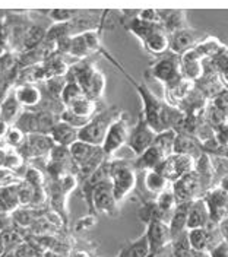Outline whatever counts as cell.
I'll use <instances>...</instances> for the list:
<instances>
[{"label": "cell", "instance_id": "6da1fadb", "mask_svg": "<svg viewBox=\"0 0 228 257\" xmlns=\"http://www.w3.org/2000/svg\"><path fill=\"white\" fill-rule=\"evenodd\" d=\"M122 72L129 78L131 83L135 86L138 95L142 99V115L147 120V123L154 128L157 133L167 130V128H176L180 121L184 118V114L179 107L168 104L165 99H160L147 85L136 83L132 76H129L123 69Z\"/></svg>", "mask_w": 228, "mask_h": 257}, {"label": "cell", "instance_id": "7a4b0ae2", "mask_svg": "<svg viewBox=\"0 0 228 257\" xmlns=\"http://www.w3.org/2000/svg\"><path fill=\"white\" fill-rule=\"evenodd\" d=\"M224 44L215 37H205L195 47L180 54V69L183 78L195 82L203 72V60L212 57Z\"/></svg>", "mask_w": 228, "mask_h": 257}, {"label": "cell", "instance_id": "3957f363", "mask_svg": "<svg viewBox=\"0 0 228 257\" xmlns=\"http://www.w3.org/2000/svg\"><path fill=\"white\" fill-rule=\"evenodd\" d=\"M66 80H73L81 85L83 94L98 101L104 95L105 76L99 72L95 64L88 59H81L79 62L70 64L65 75Z\"/></svg>", "mask_w": 228, "mask_h": 257}, {"label": "cell", "instance_id": "277c9868", "mask_svg": "<svg viewBox=\"0 0 228 257\" xmlns=\"http://www.w3.org/2000/svg\"><path fill=\"white\" fill-rule=\"evenodd\" d=\"M126 28L141 40L148 53L161 56L168 51V34L160 22H148L135 16L128 22Z\"/></svg>", "mask_w": 228, "mask_h": 257}, {"label": "cell", "instance_id": "5b68a950", "mask_svg": "<svg viewBox=\"0 0 228 257\" xmlns=\"http://www.w3.org/2000/svg\"><path fill=\"white\" fill-rule=\"evenodd\" d=\"M108 173L113 184V192L119 203H122L136 187V170L133 160L111 157L108 160Z\"/></svg>", "mask_w": 228, "mask_h": 257}, {"label": "cell", "instance_id": "8992f818", "mask_svg": "<svg viewBox=\"0 0 228 257\" xmlns=\"http://www.w3.org/2000/svg\"><path fill=\"white\" fill-rule=\"evenodd\" d=\"M122 112L123 111L119 107H107L104 110H98L89 118V121L83 127L79 128V133H78L79 139L88 144L101 146L108 127Z\"/></svg>", "mask_w": 228, "mask_h": 257}, {"label": "cell", "instance_id": "52a82bcc", "mask_svg": "<svg viewBox=\"0 0 228 257\" xmlns=\"http://www.w3.org/2000/svg\"><path fill=\"white\" fill-rule=\"evenodd\" d=\"M86 205L89 208V213H104L108 216H114L119 213V202L114 196L113 184L110 178L99 181L92 187Z\"/></svg>", "mask_w": 228, "mask_h": 257}, {"label": "cell", "instance_id": "ba28073f", "mask_svg": "<svg viewBox=\"0 0 228 257\" xmlns=\"http://www.w3.org/2000/svg\"><path fill=\"white\" fill-rule=\"evenodd\" d=\"M59 121V115L43 110H24L14 123L25 135L31 133H43L50 135L53 126Z\"/></svg>", "mask_w": 228, "mask_h": 257}, {"label": "cell", "instance_id": "9c48e42d", "mask_svg": "<svg viewBox=\"0 0 228 257\" xmlns=\"http://www.w3.org/2000/svg\"><path fill=\"white\" fill-rule=\"evenodd\" d=\"M131 124H129V114L128 112H122L107 130V135L104 138V142L101 145L102 151L105 152V155L108 158L116 157L119 151H122L126 144H128V138H129V132H131Z\"/></svg>", "mask_w": 228, "mask_h": 257}, {"label": "cell", "instance_id": "30bf717a", "mask_svg": "<svg viewBox=\"0 0 228 257\" xmlns=\"http://www.w3.org/2000/svg\"><path fill=\"white\" fill-rule=\"evenodd\" d=\"M147 73L151 78L163 83L164 88L176 83L177 80L183 79L181 69H180V56L174 53L165 54L155 63L149 66Z\"/></svg>", "mask_w": 228, "mask_h": 257}, {"label": "cell", "instance_id": "8fae6325", "mask_svg": "<svg viewBox=\"0 0 228 257\" xmlns=\"http://www.w3.org/2000/svg\"><path fill=\"white\" fill-rule=\"evenodd\" d=\"M195 158L184 155V154L173 152L158 164L155 171L163 174L170 183H174L176 180H179L180 177H183L184 174L190 173L192 170H195Z\"/></svg>", "mask_w": 228, "mask_h": 257}, {"label": "cell", "instance_id": "7c38bea8", "mask_svg": "<svg viewBox=\"0 0 228 257\" xmlns=\"http://www.w3.org/2000/svg\"><path fill=\"white\" fill-rule=\"evenodd\" d=\"M54 146L53 139L50 135H43V133H31L27 135L25 142L18 148L17 151L24 157V160L35 161V160H47Z\"/></svg>", "mask_w": 228, "mask_h": 257}, {"label": "cell", "instance_id": "4fadbf2b", "mask_svg": "<svg viewBox=\"0 0 228 257\" xmlns=\"http://www.w3.org/2000/svg\"><path fill=\"white\" fill-rule=\"evenodd\" d=\"M155 136H157V132L148 124L147 120L144 118V115L141 112L136 124L131 127L126 148L133 154V157H138L154 144Z\"/></svg>", "mask_w": 228, "mask_h": 257}, {"label": "cell", "instance_id": "5bb4252c", "mask_svg": "<svg viewBox=\"0 0 228 257\" xmlns=\"http://www.w3.org/2000/svg\"><path fill=\"white\" fill-rule=\"evenodd\" d=\"M171 189L177 197V202H192L205 194L200 177L196 170H192L190 173L171 183Z\"/></svg>", "mask_w": 228, "mask_h": 257}, {"label": "cell", "instance_id": "9a60e30c", "mask_svg": "<svg viewBox=\"0 0 228 257\" xmlns=\"http://www.w3.org/2000/svg\"><path fill=\"white\" fill-rule=\"evenodd\" d=\"M202 199L208 206L209 219L212 222L218 224L222 218L228 216V192L221 186H215L209 189L202 196Z\"/></svg>", "mask_w": 228, "mask_h": 257}, {"label": "cell", "instance_id": "2e32d148", "mask_svg": "<svg viewBox=\"0 0 228 257\" xmlns=\"http://www.w3.org/2000/svg\"><path fill=\"white\" fill-rule=\"evenodd\" d=\"M21 178H15V174L5 173L0 177V212L12 213L19 208L18 184Z\"/></svg>", "mask_w": 228, "mask_h": 257}, {"label": "cell", "instance_id": "e0dca14e", "mask_svg": "<svg viewBox=\"0 0 228 257\" xmlns=\"http://www.w3.org/2000/svg\"><path fill=\"white\" fill-rule=\"evenodd\" d=\"M206 35H202L199 31L192 30L190 27L180 30V31L173 32L168 35V50L170 53L174 54H183L184 51L190 50L192 47H195L199 41H202Z\"/></svg>", "mask_w": 228, "mask_h": 257}, {"label": "cell", "instance_id": "ac0fdd59", "mask_svg": "<svg viewBox=\"0 0 228 257\" xmlns=\"http://www.w3.org/2000/svg\"><path fill=\"white\" fill-rule=\"evenodd\" d=\"M147 235L148 244H149V251H155L158 248H163L165 245L171 244V232H170V226L168 222L161 221V219H155L147 224Z\"/></svg>", "mask_w": 228, "mask_h": 257}, {"label": "cell", "instance_id": "d6986e66", "mask_svg": "<svg viewBox=\"0 0 228 257\" xmlns=\"http://www.w3.org/2000/svg\"><path fill=\"white\" fill-rule=\"evenodd\" d=\"M168 157L160 146L152 144L148 149H145L141 155L135 157L133 160V167L136 171H148V170H155L161 161Z\"/></svg>", "mask_w": 228, "mask_h": 257}, {"label": "cell", "instance_id": "ffe728a7", "mask_svg": "<svg viewBox=\"0 0 228 257\" xmlns=\"http://www.w3.org/2000/svg\"><path fill=\"white\" fill-rule=\"evenodd\" d=\"M14 94L22 105L24 110H34L38 107L41 101V88L37 86L35 83H21L14 88Z\"/></svg>", "mask_w": 228, "mask_h": 257}, {"label": "cell", "instance_id": "44dd1931", "mask_svg": "<svg viewBox=\"0 0 228 257\" xmlns=\"http://www.w3.org/2000/svg\"><path fill=\"white\" fill-rule=\"evenodd\" d=\"M209 210L202 197L192 200L187 213V229L193 228H203L209 224Z\"/></svg>", "mask_w": 228, "mask_h": 257}, {"label": "cell", "instance_id": "7402d4cb", "mask_svg": "<svg viewBox=\"0 0 228 257\" xmlns=\"http://www.w3.org/2000/svg\"><path fill=\"white\" fill-rule=\"evenodd\" d=\"M158 14H160V24L163 25V28L168 35L189 27L186 19V11L168 9V11H158Z\"/></svg>", "mask_w": 228, "mask_h": 257}, {"label": "cell", "instance_id": "603a6c76", "mask_svg": "<svg viewBox=\"0 0 228 257\" xmlns=\"http://www.w3.org/2000/svg\"><path fill=\"white\" fill-rule=\"evenodd\" d=\"M189 206L190 202H179L177 206L174 208L168 226H170V232H171V238H177L181 234H184L187 231V213H189Z\"/></svg>", "mask_w": 228, "mask_h": 257}, {"label": "cell", "instance_id": "cb8c5ba5", "mask_svg": "<svg viewBox=\"0 0 228 257\" xmlns=\"http://www.w3.org/2000/svg\"><path fill=\"white\" fill-rule=\"evenodd\" d=\"M78 133H79L78 128H75L73 126L59 120L51 128L50 138L53 139L54 145H60V146H67L69 148L70 145L75 144L79 139Z\"/></svg>", "mask_w": 228, "mask_h": 257}, {"label": "cell", "instance_id": "d4e9b609", "mask_svg": "<svg viewBox=\"0 0 228 257\" xmlns=\"http://www.w3.org/2000/svg\"><path fill=\"white\" fill-rule=\"evenodd\" d=\"M173 152L189 155V157H192L195 160H197L203 154L202 149H200V142L196 138L187 136V135H181V133H177V136H176Z\"/></svg>", "mask_w": 228, "mask_h": 257}, {"label": "cell", "instance_id": "484cf974", "mask_svg": "<svg viewBox=\"0 0 228 257\" xmlns=\"http://www.w3.org/2000/svg\"><path fill=\"white\" fill-rule=\"evenodd\" d=\"M193 86H195V83H193L192 80H187L184 79V78L177 80L176 83H173V85H170V86H165V88H164V89H165V101H167L168 104L177 107L180 101L192 91Z\"/></svg>", "mask_w": 228, "mask_h": 257}, {"label": "cell", "instance_id": "4316f807", "mask_svg": "<svg viewBox=\"0 0 228 257\" xmlns=\"http://www.w3.org/2000/svg\"><path fill=\"white\" fill-rule=\"evenodd\" d=\"M2 115L0 118L9 124H14L17 121V118L21 115L22 110V105L19 104V101L17 99V96L14 92L8 94L2 101Z\"/></svg>", "mask_w": 228, "mask_h": 257}, {"label": "cell", "instance_id": "83f0119b", "mask_svg": "<svg viewBox=\"0 0 228 257\" xmlns=\"http://www.w3.org/2000/svg\"><path fill=\"white\" fill-rule=\"evenodd\" d=\"M66 108H69L70 111L75 112V114L79 115V117L91 118V117L98 111V101L89 98V96L82 95L81 98L75 99V101H73L69 107H66Z\"/></svg>", "mask_w": 228, "mask_h": 257}, {"label": "cell", "instance_id": "f1b7e54d", "mask_svg": "<svg viewBox=\"0 0 228 257\" xmlns=\"http://www.w3.org/2000/svg\"><path fill=\"white\" fill-rule=\"evenodd\" d=\"M46 27H43L41 24H33L28 31L25 34L24 43H22V50L21 51H27V50H33L38 47L40 44H43L46 41V35H47Z\"/></svg>", "mask_w": 228, "mask_h": 257}, {"label": "cell", "instance_id": "f546056e", "mask_svg": "<svg viewBox=\"0 0 228 257\" xmlns=\"http://www.w3.org/2000/svg\"><path fill=\"white\" fill-rule=\"evenodd\" d=\"M148 254H149V244H148L147 235L144 232L139 238L126 244L120 250L117 257H148Z\"/></svg>", "mask_w": 228, "mask_h": 257}, {"label": "cell", "instance_id": "4dcf8cb0", "mask_svg": "<svg viewBox=\"0 0 228 257\" xmlns=\"http://www.w3.org/2000/svg\"><path fill=\"white\" fill-rule=\"evenodd\" d=\"M170 184L171 183L163 174H160L158 171H155V170L145 171V187H147L148 192L154 193V194H160L167 187H170Z\"/></svg>", "mask_w": 228, "mask_h": 257}, {"label": "cell", "instance_id": "1f68e13d", "mask_svg": "<svg viewBox=\"0 0 228 257\" xmlns=\"http://www.w3.org/2000/svg\"><path fill=\"white\" fill-rule=\"evenodd\" d=\"M155 202H157V206L160 208V210L163 212L164 215L168 216V221H170V216H171L173 210H174V208H176L177 203H179L176 194H174L173 189H171V184H170V187H167L164 192H161L160 194H157Z\"/></svg>", "mask_w": 228, "mask_h": 257}, {"label": "cell", "instance_id": "d6a6232c", "mask_svg": "<svg viewBox=\"0 0 228 257\" xmlns=\"http://www.w3.org/2000/svg\"><path fill=\"white\" fill-rule=\"evenodd\" d=\"M211 63L213 64V67L216 69L218 75L221 80L228 86V47L222 46L219 48L211 59Z\"/></svg>", "mask_w": 228, "mask_h": 257}, {"label": "cell", "instance_id": "836d02e7", "mask_svg": "<svg viewBox=\"0 0 228 257\" xmlns=\"http://www.w3.org/2000/svg\"><path fill=\"white\" fill-rule=\"evenodd\" d=\"M139 218L142 222H151V221H155V219H161V221H165L168 222V216L164 215L163 212L160 210V208L157 206V202H145L141 209H139Z\"/></svg>", "mask_w": 228, "mask_h": 257}, {"label": "cell", "instance_id": "e575fe53", "mask_svg": "<svg viewBox=\"0 0 228 257\" xmlns=\"http://www.w3.org/2000/svg\"><path fill=\"white\" fill-rule=\"evenodd\" d=\"M192 247L187 240V231L171 241V250L168 257H192Z\"/></svg>", "mask_w": 228, "mask_h": 257}, {"label": "cell", "instance_id": "d590c367", "mask_svg": "<svg viewBox=\"0 0 228 257\" xmlns=\"http://www.w3.org/2000/svg\"><path fill=\"white\" fill-rule=\"evenodd\" d=\"M176 136H177V132L174 128H167V130H163V132L157 133L154 144L157 145V146H160L167 155H170V154H173Z\"/></svg>", "mask_w": 228, "mask_h": 257}, {"label": "cell", "instance_id": "8d00e7d4", "mask_svg": "<svg viewBox=\"0 0 228 257\" xmlns=\"http://www.w3.org/2000/svg\"><path fill=\"white\" fill-rule=\"evenodd\" d=\"M82 95H85V94H83V91H82L81 85H79L78 82L67 80L65 88H63V91H62L60 98H62V102L65 104V107H69L75 99L81 98Z\"/></svg>", "mask_w": 228, "mask_h": 257}, {"label": "cell", "instance_id": "74e56055", "mask_svg": "<svg viewBox=\"0 0 228 257\" xmlns=\"http://www.w3.org/2000/svg\"><path fill=\"white\" fill-rule=\"evenodd\" d=\"M25 139H27V135L19 127L11 124V127L8 128V132H6V135L3 138V145L8 146V148L18 149L21 145L25 142Z\"/></svg>", "mask_w": 228, "mask_h": 257}, {"label": "cell", "instance_id": "f35d334b", "mask_svg": "<svg viewBox=\"0 0 228 257\" xmlns=\"http://www.w3.org/2000/svg\"><path fill=\"white\" fill-rule=\"evenodd\" d=\"M34 197V187L27 183L24 178L19 180L18 184V199H19V208H28L31 206Z\"/></svg>", "mask_w": 228, "mask_h": 257}, {"label": "cell", "instance_id": "ab89813d", "mask_svg": "<svg viewBox=\"0 0 228 257\" xmlns=\"http://www.w3.org/2000/svg\"><path fill=\"white\" fill-rule=\"evenodd\" d=\"M66 78L65 76H54V78H50V79L44 80L43 82V88L41 91H44L46 94L53 96H59L62 95V91L65 88L66 85Z\"/></svg>", "mask_w": 228, "mask_h": 257}, {"label": "cell", "instance_id": "60d3db41", "mask_svg": "<svg viewBox=\"0 0 228 257\" xmlns=\"http://www.w3.org/2000/svg\"><path fill=\"white\" fill-rule=\"evenodd\" d=\"M59 120H62V121H65L67 124H70V126H73L75 128H82L88 121H89V118H83V117H79V115H76L75 112H72L69 108H65L63 111L60 112V115H59Z\"/></svg>", "mask_w": 228, "mask_h": 257}, {"label": "cell", "instance_id": "b9f144b4", "mask_svg": "<svg viewBox=\"0 0 228 257\" xmlns=\"http://www.w3.org/2000/svg\"><path fill=\"white\" fill-rule=\"evenodd\" d=\"M78 14L79 11H75V9H53L49 12V16L56 22H67L73 19Z\"/></svg>", "mask_w": 228, "mask_h": 257}, {"label": "cell", "instance_id": "7bdbcfd3", "mask_svg": "<svg viewBox=\"0 0 228 257\" xmlns=\"http://www.w3.org/2000/svg\"><path fill=\"white\" fill-rule=\"evenodd\" d=\"M209 102L228 117V86H225L219 94H216V95L213 96Z\"/></svg>", "mask_w": 228, "mask_h": 257}, {"label": "cell", "instance_id": "ee69618b", "mask_svg": "<svg viewBox=\"0 0 228 257\" xmlns=\"http://www.w3.org/2000/svg\"><path fill=\"white\" fill-rule=\"evenodd\" d=\"M213 136L219 144L228 146V120L213 127Z\"/></svg>", "mask_w": 228, "mask_h": 257}, {"label": "cell", "instance_id": "f6af8a7d", "mask_svg": "<svg viewBox=\"0 0 228 257\" xmlns=\"http://www.w3.org/2000/svg\"><path fill=\"white\" fill-rule=\"evenodd\" d=\"M97 224V218H95V213H88L86 216L81 218L76 225H75V231L76 232H81V231H86L89 228H92L94 225Z\"/></svg>", "mask_w": 228, "mask_h": 257}, {"label": "cell", "instance_id": "bcb514c9", "mask_svg": "<svg viewBox=\"0 0 228 257\" xmlns=\"http://www.w3.org/2000/svg\"><path fill=\"white\" fill-rule=\"evenodd\" d=\"M136 16L142 21H148V22H160V14L157 9H142L141 12H138Z\"/></svg>", "mask_w": 228, "mask_h": 257}, {"label": "cell", "instance_id": "7dc6e473", "mask_svg": "<svg viewBox=\"0 0 228 257\" xmlns=\"http://www.w3.org/2000/svg\"><path fill=\"white\" fill-rule=\"evenodd\" d=\"M209 253L212 257H228V242H224V241L219 242Z\"/></svg>", "mask_w": 228, "mask_h": 257}, {"label": "cell", "instance_id": "c3c4849f", "mask_svg": "<svg viewBox=\"0 0 228 257\" xmlns=\"http://www.w3.org/2000/svg\"><path fill=\"white\" fill-rule=\"evenodd\" d=\"M218 231L221 234V238L224 242H228V216L222 218L219 222H218Z\"/></svg>", "mask_w": 228, "mask_h": 257}, {"label": "cell", "instance_id": "681fc988", "mask_svg": "<svg viewBox=\"0 0 228 257\" xmlns=\"http://www.w3.org/2000/svg\"><path fill=\"white\" fill-rule=\"evenodd\" d=\"M6 154H8V146L0 145V171H5V161H6Z\"/></svg>", "mask_w": 228, "mask_h": 257}, {"label": "cell", "instance_id": "f907efd6", "mask_svg": "<svg viewBox=\"0 0 228 257\" xmlns=\"http://www.w3.org/2000/svg\"><path fill=\"white\" fill-rule=\"evenodd\" d=\"M9 127H11V124L0 118V144L3 142V138H5V135H6V132H8Z\"/></svg>", "mask_w": 228, "mask_h": 257}, {"label": "cell", "instance_id": "816d5d0a", "mask_svg": "<svg viewBox=\"0 0 228 257\" xmlns=\"http://www.w3.org/2000/svg\"><path fill=\"white\" fill-rule=\"evenodd\" d=\"M192 257H212L209 251L206 250H193L192 251Z\"/></svg>", "mask_w": 228, "mask_h": 257}, {"label": "cell", "instance_id": "f5cc1de1", "mask_svg": "<svg viewBox=\"0 0 228 257\" xmlns=\"http://www.w3.org/2000/svg\"><path fill=\"white\" fill-rule=\"evenodd\" d=\"M6 251H8V247H6V242L3 240V235H2V232H0V257L5 256Z\"/></svg>", "mask_w": 228, "mask_h": 257}, {"label": "cell", "instance_id": "db71d44e", "mask_svg": "<svg viewBox=\"0 0 228 257\" xmlns=\"http://www.w3.org/2000/svg\"><path fill=\"white\" fill-rule=\"evenodd\" d=\"M69 257H92L88 251H83V250H78V251H73V253H70V256Z\"/></svg>", "mask_w": 228, "mask_h": 257}, {"label": "cell", "instance_id": "11a10c76", "mask_svg": "<svg viewBox=\"0 0 228 257\" xmlns=\"http://www.w3.org/2000/svg\"><path fill=\"white\" fill-rule=\"evenodd\" d=\"M8 51H11V50H8V48L5 47V46H2V44H0V57H2L5 53H8Z\"/></svg>", "mask_w": 228, "mask_h": 257}, {"label": "cell", "instance_id": "9f6ffc18", "mask_svg": "<svg viewBox=\"0 0 228 257\" xmlns=\"http://www.w3.org/2000/svg\"><path fill=\"white\" fill-rule=\"evenodd\" d=\"M5 14H3V12H0V22H2V21H3V19H5Z\"/></svg>", "mask_w": 228, "mask_h": 257}, {"label": "cell", "instance_id": "6f0895ef", "mask_svg": "<svg viewBox=\"0 0 228 257\" xmlns=\"http://www.w3.org/2000/svg\"><path fill=\"white\" fill-rule=\"evenodd\" d=\"M0 115H2V102H0Z\"/></svg>", "mask_w": 228, "mask_h": 257}, {"label": "cell", "instance_id": "680465c9", "mask_svg": "<svg viewBox=\"0 0 228 257\" xmlns=\"http://www.w3.org/2000/svg\"><path fill=\"white\" fill-rule=\"evenodd\" d=\"M0 232H2V231H0Z\"/></svg>", "mask_w": 228, "mask_h": 257}]
</instances>
